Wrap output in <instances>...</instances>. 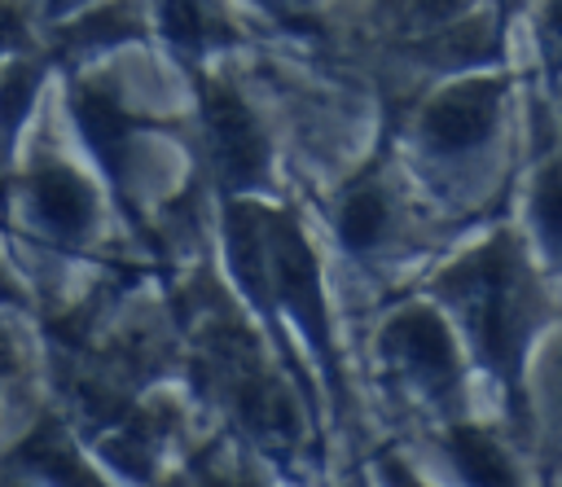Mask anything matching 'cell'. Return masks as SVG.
<instances>
[{"mask_svg":"<svg viewBox=\"0 0 562 487\" xmlns=\"http://www.w3.org/2000/svg\"><path fill=\"white\" fill-rule=\"evenodd\" d=\"M31 211L44 224V233L61 241H79L97 219V197L83 175L70 167H44L31 175Z\"/></svg>","mask_w":562,"mask_h":487,"instance_id":"cell-6","label":"cell"},{"mask_svg":"<svg viewBox=\"0 0 562 487\" xmlns=\"http://www.w3.org/2000/svg\"><path fill=\"white\" fill-rule=\"evenodd\" d=\"M35 70L31 66H9L4 75H0V118L4 123H13V118H22L26 114V105H31V97H35Z\"/></svg>","mask_w":562,"mask_h":487,"instance_id":"cell-14","label":"cell"},{"mask_svg":"<svg viewBox=\"0 0 562 487\" xmlns=\"http://www.w3.org/2000/svg\"><path fill=\"white\" fill-rule=\"evenodd\" d=\"M465 0H382V18L404 35H430L457 22Z\"/></svg>","mask_w":562,"mask_h":487,"instance_id":"cell-10","label":"cell"},{"mask_svg":"<svg viewBox=\"0 0 562 487\" xmlns=\"http://www.w3.org/2000/svg\"><path fill=\"white\" fill-rule=\"evenodd\" d=\"M272 4H285V0H272Z\"/></svg>","mask_w":562,"mask_h":487,"instance_id":"cell-22","label":"cell"},{"mask_svg":"<svg viewBox=\"0 0 562 487\" xmlns=\"http://www.w3.org/2000/svg\"><path fill=\"white\" fill-rule=\"evenodd\" d=\"M382 351L430 395H448L457 386V351L448 325L426 307H400L382 329Z\"/></svg>","mask_w":562,"mask_h":487,"instance_id":"cell-3","label":"cell"},{"mask_svg":"<svg viewBox=\"0 0 562 487\" xmlns=\"http://www.w3.org/2000/svg\"><path fill=\"white\" fill-rule=\"evenodd\" d=\"M162 35L180 48H198L206 39V9L202 0H158Z\"/></svg>","mask_w":562,"mask_h":487,"instance_id":"cell-12","label":"cell"},{"mask_svg":"<svg viewBox=\"0 0 562 487\" xmlns=\"http://www.w3.org/2000/svg\"><path fill=\"white\" fill-rule=\"evenodd\" d=\"M496 101H501V83L479 75V79H461L457 88H448L443 97H435L422 114V140L435 154H465L474 149L492 123H496Z\"/></svg>","mask_w":562,"mask_h":487,"instance_id":"cell-5","label":"cell"},{"mask_svg":"<svg viewBox=\"0 0 562 487\" xmlns=\"http://www.w3.org/2000/svg\"><path fill=\"white\" fill-rule=\"evenodd\" d=\"M136 31V13L127 9V4H101V9H92L79 26H75V39L79 44H110V39H123V35H132Z\"/></svg>","mask_w":562,"mask_h":487,"instance_id":"cell-13","label":"cell"},{"mask_svg":"<svg viewBox=\"0 0 562 487\" xmlns=\"http://www.w3.org/2000/svg\"><path fill=\"white\" fill-rule=\"evenodd\" d=\"M448 294L465 307L487 364L505 382H514L527 333V268L518 250L505 237L479 246L470 259H461L448 272Z\"/></svg>","mask_w":562,"mask_h":487,"instance_id":"cell-1","label":"cell"},{"mask_svg":"<svg viewBox=\"0 0 562 487\" xmlns=\"http://www.w3.org/2000/svg\"><path fill=\"white\" fill-rule=\"evenodd\" d=\"M448 452H452V465L465 474L470 487H518L509 456H505L483 430H474V426H452V430H448Z\"/></svg>","mask_w":562,"mask_h":487,"instance_id":"cell-7","label":"cell"},{"mask_svg":"<svg viewBox=\"0 0 562 487\" xmlns=\"http://www.w3.org/2000/svg\"><path fill=\"white\" fill-rule=\"evenodd\" d=\"M206 487H250V483H241V478H228V474H211V478H206Z\"/></svg>","mask_w":562,"mask_h":487,"instance_id":"cell-18","label":"cell"},{"mask_svg":"<svg viewBox=\"0 0 562 487\" xmlns=\"http://www.w3.org/2000/svg\"><path fill=\"white\" fill-rule=\"evenodd\" d=\"M558 404H562V355H558Z\"/></svg>","mask_w":562,"mask_h":487,"instance_id":"cell-19","label":"cell"},{"mask_svg":"<svg viewBox=\"0 0 562 487\" xmlns=\"http://www.w3.org/2000/svg\"><path fill=\"white\" fill-rule=\"evenodd\" d=\"M531 215L553 254H562V162H549L531 189Z\"/></svg>","mask_w":562,"mask_h":487,"instance_id":"cell-11","label":"cell"},{"mask_svg":"<svg viewBox=\"0 0 562 487\" xmlns=\"http://www.w3.org/2000/svg\"><path fill=\"white\" fill-rule=\"evenodd\" d=\"M386 233V193L378 184H360L347 193L342 211H338V237L351 250H369L378 246Z\"/></svg>","mask_w":562,"mask_h":487,"instance_id":"cell-9","label":"cell"},{"mask_svg":"<svg viewBox=\"0 0 562 487\" xmlns=\"http://www.w3.org/2000/svg\"><path fill=\"white\" fill-rule=\"evenodd\" d=\"M0 294H9V290H4V276H0Z\"/></svg>","mask_w":562,"mask_h":487,"instance_id":"cell-20","label":"cell"},{"mask_svg":"<svg viewBox=\"0 0 562 487\" xmlns=\"http://www.w3.org/2000/svg\"><path fill=\"white\" fill-rule=\"evenodd\" d=\"M378 469H382V483H386V487H426V483H417L400 461H382Z\"/></svg>","mask_w":562,"mask_h":487,"instance_id":"cell-15","label":"cell"},{"mask_svg":"<svg viewBox=\"0 0 562 487\" xmlns=\"http://www.w3.org/2000/svg\"><path fill=\"white\" fill-rule=\"evenodd\" d=\"M75 114H79V127H83L88 145L101 154V162L119 167V154H123V145H127V114H123L105 92H97V88L79 92Z\"/></svg>","mask_w":562,"mask_h":487,"instance_id":"cell-8","label":"cell"},{"mask_svg":"<svg viewBox=\"0 0 562 487\" xmlns=\"http://www.w3.org/2000/svg\"><path fill=\"white\" fill-rule=\"evenodd\" d=\"M206 132H211V154L215 167L228 184H255L268 171V140L259 118L246 110V101L215 83L206 88Z\"/></svg>","mask_w":562,"mask_h":487,"instance_id":"cell-4","label":"cell"},{"mask_svg":"<svg viewBox=\"0 0 562 487\" xmlns=\"http://www.w3.org/2000/svg\"><path fill=\"white\" fill-rule=\"evenodd\" d=\"M9 373H13V351H9V342L0 338V382H4Z\"/></svg>","mask_w":562,"mask_h":487,"instance_id":"cell-17","label":"cell"},{"mask_svg":"<svg viewBox=\"0 0 562 487\" xmlns=\"http://www.w3.org/2000/svg\"><path fill=\"white\" fill-rule=\"evenodd\" d=\"M263 250H268V290L281 298V307L307 329V338L329 351V325H325V303L316 285V259L285 215H263Z\"/></svg>","mask_w":562,"mask_h":487,"instance_id":"cell-2","label":"cell"},{"mask_svg":"<svg viewBox=\"0 0 562 487\" xmlns=\"http://www.w3.org/2000/svg\"><path fill=\"white\" fill-rule=\"evenodd\" d=\"M544 26H549V35L562 39V0H549V9H544Z\"/></svg>","mask_w":562,"mask_h":487,"instance_id":"cell-16","label":"cell"},{"mask_svg":"<svg viewBox=\"0 0 562 487\" xmlns=\"http://www.w3.org/2000/svg\"><path fill=\"white\" fill-rule=\"evenodd\" d=\"M57 4H75V0H57Z\"/></svg>","mask_w":562,"mask_h":487,"instance_id":"cell-21","label":"cell"}]
</instances>
